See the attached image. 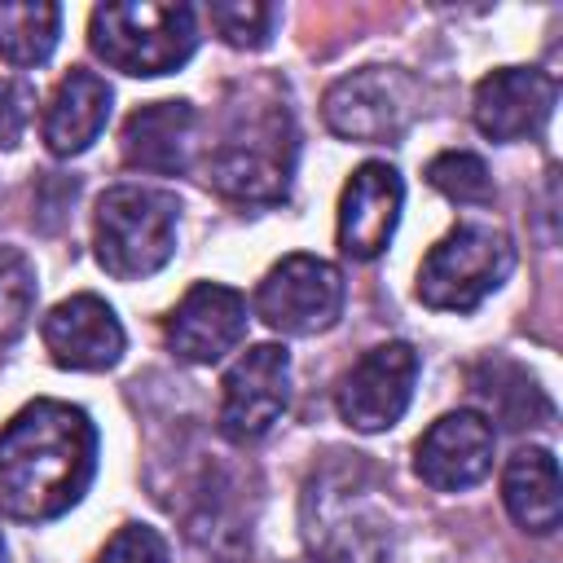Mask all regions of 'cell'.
Masks as SVG:
<instances>
[{"instance_id":"19","label":"cell","mask_w":563,"mask_h":563,"mask_svg":"<svg viewBox=\"0 0 563 563\" xmlns=\"http://www.w3.org/2000/svg\"><path fill=\"white\" fill-rule=\"evenodd\" d=\"M62 35V9L44 0L0 4V57L9 66H40L53 57Z\"/></svg>"},{"instance_id":"14","label":"cell","mask_w":563,"mask_h":563,"mask_svg":"<svg viewBox=\"0 0 563 563\" xmlns=\"http://www.w3.org/2000/svg\"><path fill=\"white\" fill-rule=\"evenodd\" d=\"M405 180L391 163H361L339 194V251L352 260H378L400 224Z\"/></svg>"},{"instance_id":"8","label":"cell","mask_w":563,"mask_h":563,"mask_svg":"<svg viewBox=\"0 0 563 563\" xmlns=\"http://www.w3.org/2000/svg\"><path fill=\"white\" fill-rule=\"evenodd\" d=\"M413 383H418V352L400 339L369 347L343 378L334 391V409L352 431L378 435L387 427H396L413 400Z\"/></svg>"},{"instance_id":"26","label":"cell","mask_w":563,"mask_h":563,"mask_svg":"<svg viewBox=\"0 0 563 563\" xmlns=\"http://www.w3.org/2000/svg\"><path fill=\"white\" fill-rule=\"evenodd\" d=\"M0 563H4V537H0Z\"/></svg>"},{"instance_id":"4","label":"cell","mask_w":563,"mask_h":563,"mask_svg":"<svg viewBox=\"0 0 563 563\" xmlns=\"http://www.w3.org/2000/svg\"><path fill=\"white\" fill-rule=\"evenodd\" d=\"M180 202L154 185H110L92 211L97 264L119 282H141L176 255Z\"/></svg>"},{"instance_id":"12","label":"cell","mask_w":563,"mask_h":563,"mask_svg":"<svg viewBox=\"0 0 563 563\" xmlns=\"http://www.w3.org/2000/svg\"><path fill=\"white\" fill-rule=\"evenodd\" d=\"M163 339L189 365H216L246 339V299L220 282H194L172 308Z\"/></svg>"},{"instance_id":"3","label":"cell","mask_w":563,"mask_h":563,"mask_svg":"<svg viewBox=\"0 0 563 563\" xmlns=\"http://www.w3.org/2000/svg\"><path fill=\"white\" fill-rule=\"evenodd\" d=\"M92 53L136 79L180 70L198 48V18L189 4L163 0H114L97 4L88 18Z\"/></svg>"},{"instance_id":"10","label":"cell","mask_w":563,"mask_h":563,"mask_svg":"<svg viewBox=\"0 0 563 563\" xmlns=\"http://www.w3.org/2000/svg\"><path fill=\"white\" fill-rule=\"evenodd\" d=\"M497 431L479 409H453L435 418L413 444V471L435 493H466L493 471Z\"/></svg>"},{"instance_id":"15","label":"cell","mask_w":563,"mask_h":563,"mask_svg":"<svg viewBox=\"0 0 563 563\" xmlns=\"http://www.w3.org/2000/svg\"><path fill=\"white\" fill-rule=\"evenodd\" d=\"M110 101H114V92L97 70L70 66L57 79V88H53V97L44 106V119H40V136H44L48 154H57V158L84 154L106 132Z\"/></svg>"},{"instance_id":"21","label":"cell","mask_w":563,"mask_h":563,"mask_svg":"<svg viewBox=\"0 0 563 563\" xmlns=\"http://www.w3.org/2000/svg\"><path fill=\"white\" fill-rule=\"evenodd\" d=\"M35 312V268L18 246H0V347L13 343Z\"/></svg>"},{"instance_id":"16","label":"cell","mask_w":563,"mask_h":563,"mask_svg":"<svg viewBox=\"0 0 563 563\" xmlns=\"http://www.w3.org/2000/svg\"><path fill=\"white\" fill-rule=\"evenodd\" d=\"M194 128H198V114L189 101H150L132 110L119 132L123 163L136 172H154V176H176L189 167Z\"/></svg>"},{"instance_id":"6","label":"cell","mask_w":563,"mask_h":563,"mask_svg":"<svg viewBox=\"0 0 563 563\" xmlns=\"http://www.w3.org/2000/svg\"><path fill=\"white\" fill-rule=\"evenodd\" d=\"M418 106H422V88L409 70L361 66L325 88L321 119L343 141L378 145V141H400L418 119Z\"/></svg>"},{"instance_id":"1","label":"cell","mask_w":563,"mask_h":563,"mask_svg":"<svg viewBox=\"0 0 563 563\" xmlns=\"http://www.w3.org/2000/svg\"><path fill=\"white\" fill-rule=\"evenodd\" d=\"M97 475V427L79 405L31 400L0 427V515L48 523L75 510Z\"/></svg>"},{"instance_id":"18","label":"cell","mask_w":563,"mask_h":563,"mask_svg":"<svg viewBox=\"0 0 563 563\" xmlns=\"http://www.w3.org/2000/svg\"><path fill=\"white\" fill-rule=\"evenodd\" d=\"M471 391L506 427H537V418H550V405H545L541 387L532 383V374H523L519 365H510L501 356H484L471 365Z\"/></svg>"},{"instance_id":"13","label":"cell","mask_w":563,"mask_h":563,"mask_svg":"<svg viewBox=\"0 0 563 563\" xmlns=\"http://www.w3.org/2000/svg\"><path fill=\"white\" fill-rule=\"evenodd\" d=\"M40 339L44 352L57 369H75V374H101L114 369L128 334L114 317V308L101 295H70L62 299L44 321H40Z\"/></svg>"},{"instance_id":"9","label":"cell","mask_w":563,"mask_h":563,"mask_svg":"<svg viewBox=\"0 0 563 563\" xmlns=\"http://www.w3.org/2000/svg\"><path fill=\"white\" fill-rule=\"evenodd\" d=\"M290 405V352L277 343L246 347L220 383V435L233 444L260 440Z\"/></svg>"},{"instance_id":"11","label":"cell","mask_w":563,"mask_h":563,"mask_svg":"<svg viewBox=\"0 0 563 563\" xmlns=\"http://www.w3.org/2000/svg\"><path fill=\"white\" fill-rule=\"evenodd\" d=\"M554 101L559 84L541 66H497L475 84L471 119L488 141L510 145L537 136L550 123Z\"/></svg>"},{"instance_id":"5","label":"cell","mask_w":563,"mask_h":563,"mask_svg":"<svg viewBox=\"0 0 563 563\" xmlns=\"http://www.w3.org/2000/svg\"><path fill=\"white\" fill-rule=\"evenodd\" d=\"M510 268L515 242L493 224L462 220L422 255L413 295L435 312H471L493 290H501Z\"/></svg>"},{"instance_id":"23","label":"cell","mask_w":563,"mask_h":563,"mask_svg":"<svg viewBox=\"0 0 563 563\" xmlns=\"http://www.w3.org/2000/svg\"><path fill=\"white\" fill-rule=\"evenodd\" d=\"M97 563H172V554H167V541H163L158 528H150V523H123L106 541V550H101Z\"/></svg>"},{"instance_id":"25","label":"cell","mask_w":563,"mask_h":563,"mask_svg":"<svg viewBox=\"0 0 563 563\" xmlns=\"http://www.w3.org/2000/svg\"><path fill=\"white\" fill-rule=\"evenodd\" d=\"M295 563H352V559L334 554V550H321V554H308V559H295Z\"/></svg>"},{"instance_id":"2","label":"cell","mask_w":563,"mask_h":563,"mask_svg":"<svg viewBox=\"0 0 563 563\" xmlns=\"http://www.w3.org/2000/svg\"><path fill=\"white\" fill-rule=\"evenodd\" d=\"M299 158L295 114L282 97H246L229 110L220 141L207 158V180L216 194L242 207H277L290 194Z\"/></svg>"},{"instance_id":"24","label":"cell","mask_w":563,"mask_h":563,"mask_svg":"<svg viewBox=\"0 0 563 563\" xmlns=\"http://www.w3.org/2000/svg\"><path fill=\"white\" fill-rule=\"evenodd\" d=\"M26 114H31V92L22 84H0V150H13L26 132Z\"/></svg>"},{"instance_id":"7","label":"cell","mask_w":563,"mask_h":563,"mask_svg":"<svg viewBox=\"0 0 563 563\" xmlns=\"http://www.w3.org/2000/svg\"><path fill=\"white\" fill-rule=\"evenodd\" d=\"M343 273L321 255H282L255 286V317L290 339L325 334L343 317Z\"/></svg>"},{"instance_id":"20","label":"cell","mask_w":563,"mask_h":563,"mask_svg":"<svg viewBox=\"0 0 563 563\" xmlns=\"http://www.w3.org/2000/svg\"><path fill=\"white\" fill-rule=\"evenodd\" d=\"M427 185L440 189L444 198L462 202V207H484L493 202V176L484 167L479 154H466V150H444L427 163Z\"/></svg>"},{"instance_id":"22","label":"cell","mask_w":563,"mask_h":563,"mask_svg":"<svg viewBox=\"0 0 563 563\" xmlns=\"http://www.w3.org/2000/svg\"><path fill=\"white\" fill-rule=\"evenodd\" d=\"M216 35L229 44V48H264L273 26H277V4H264V0H216L207 9Z\"/></svg>"},{"instance_id":"17","label":"cell","mask_w":563,"mask_h":563,"mask_svg":"<svg viewBox=\"0 0 563 563\" xmlns=\"http://www.w3.org/2000/svg\"><path fill=\"white\" fill-rule=\"evenodd\" d=\"M501 506L532 537H550L559 528L563 493H559V462L550 449L528 444V449L510 453V462L501 471Z\"/></svg>"}]
</instances>
